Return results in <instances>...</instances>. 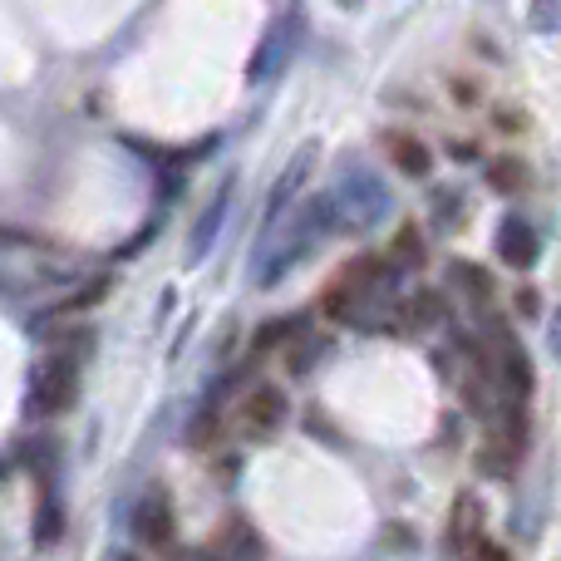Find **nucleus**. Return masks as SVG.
Wrapping results in <instances>:
<instances>
[{
    "label": "nucleus",
    "mask_w": 561,
    "mask_h": 561,
    "mask_svg": "<svg viewBox=\"0 0 561 561\" xmlns=\"http://www.w3.org/2000/svg\"><path fill=\"white\" fill-rule=\"evenodd\" d=\"M340 5H359V0H340Z\"/></svg>",
    "instance_id": "412c9836"
},
{
    "label": "nucleus",
    "mask_w": 561,
    "mask_h": 561,
    "mask_svg": "<svg viewBox=\"0 0 561 561\" xmlns=\"http://www.w3.org/2000/svg\"><path fill=\"white\" fill-rule=\"evenodd\" d=\"M463 557H468V561H513V557H507V552H503V547H497V542H488V537H478V542L468 547Z\"/></svg>",
    "instance_id": "6ab92c4d"
},
{
    "label": "nucleus",
    "mask_w": 561,
    "mask_h": 561,
    "mask_svg": "<svg viewBox=\"0 0 561 561\" xmlns=\"http://www.w3.org/2000/svg\"><path fill=\"white\" fill-rule=\"evenodd\" d=\"M320 203H325L330 232H369V227H379L394 213L389 187L379 183V173H369L365 163H350L345 173H340V183L330 187Z\"/></svg>",
    "instance_id": "f03ea898"
},
{
    "label": "nucleus",
    "mask_w": 561,
    "mask_h": 561,
    "mask_svg": "<svg viewBox=\"0 0 561 561\" xmlns=\"http://www.w3.org/2000/svg\"><path fill=\"white\" fill-rule=\"evenodd\" d=\"M290 49H296V25H290V20H276V25L266 30V39L256 45L252 65H247V79H252V84H262V79H276L280 65L290 59Z\"/></svg>",
    "instance_id": "1a4fd4ad"
},
{
    "label": "nucleus",
    "mask_w": 561,
    "mask_h": 561,
    "mask_svg": "<svg viewBox=\"0 0 561 561\" xmlns=\"http://www.w3.org/2000/svg\"><path fill=\"white\" fill-rule=\"evenodd\" d=\"M227 207H232V183H227L222 193H217L213 203H207V213L197 217V227H193V242H187V256H193V262H203V256L213 252V237H217V227H222Z\"/></svg>",
    "instance_id": "9b49d317"
},
{
    "label": "nucleus",
    "mask_w": 561,
    "mask_h": 561,
    "mask_svg": "<svg viewBox=\"0 0 561 561\" xmlns=\"http://www.w3.org/2000/svg\"><path fill=\"white\" fill-rule=\"evenodd\" d=\"M478 350H483L488 379H493L497 394H507V404H527V399H533V359H527L523 340L507 325H488Z\"/></svg>",
    "instance_id": "7ed1b4c3"
},
{
    "label": "nucleus",
    "mask_w": 561,
    "mask_h": 561,
    "mask_svg": "<svg viewBox=\"0 0 561 561\" xmlns=\"http://www.w3.org/2000/svg\"><path fill=\"white\" fill-rule=\"evenodd\" d=\"M385 153L399 163V173H409V178H424L428 168H434V153H428L424 144H419L414 134H389L385 138Z\"/></svg>",
    "instance_id": "f8f14e48"
},
{
    "label": "nucleus",
    "mask_w": 561,
    "mask_h": 561,
    "mask_svg": "<svg viewBox=\"0 0 561 561\" xmlns=\"http://www.w3.org/2000/svg\"><path fill=\"white\" fill-rule=\"evenodd\" d=\"M527 20H533V30H542V35H557L561 30V0H533Z\"/></svg>",
    "instance_id": "a211bd4d"
},
{
    "label": "nucleus",
    "mask_w": 561,
    "mask_h": 561,
    "mask_svg": "<svg viewBox=\"0 0 561 561\" xmlns=\"http://www.w3.org/2000/svg\"><path fill=\"white\" fill-rule=\"evenodd\" d=\"M488 183H493V193H517V187L527 183V163H517V158H497V163L488 168Z\"/></svg>",
    "instance_id": "2eb2a0df"
},
{
    "label": "nucleus",
    "mask_w": 561,
    "mask_h": 561,
    "mask_svg": "<svg viewBox=\"0 0 561 561\" xmlns=\"http://www.w3.org/2000/svg\"><path fill=\"white\" fill-rule=\"evenodd\" d=\"M0 478H5V463H0Z\"/></svg>",
    "instance_id": "4be33fe9"
},
{
    "label": "nucleus",
    "mask_w": 561,
    "mask_h": 561,
    "mask_svg": "<svg viewBox=\"0 0 561 561\" xmlns=\"http://www.w3.org/2000/svg\"><path fill=\"white\" fill-rule=\"evenodd\" d=\"M242 434L247 438H276L280 428H286L290 409H286V394H280L276 385H256L252 394L242 399Z\"/></svg>",
    "instance_id": "39448f33"
},
{
    "label": "nucleus",
    "mask_w": 561,
    "mask_h": 561,
    "mask_svg": "<svg viewBox=\"0 0 561 561\" xmlns=\"http://www.w3.org/2000/svg\"><path fill=\"white\" fill-rule=\"evenodd\" d=\"M448 280H454L458 290H463V300H473V306H488V300H493V276L483 272V266L478 262H454L448 266Z\"/></svg>",
    "instance_id": "ddd939ff"
},
{
    "label": "nucleus",
    "mask_w": 561,
    "mask_h": 561,
    "mask_svg": "<svg viewBox=\"0 0 561 561\" xmlns=\"http://www.w3.org/2000/svg\"><path fill=\"white\" fill-rule=\"evenodd\" d=\"M438 320H444V300L434 290L389 300V310H385V330H394V335H419V330H434Z\"/></svg>",
    "instance_id": "0eeeda50"
},
{
    "label": "nucleus",
    "mask_w": 561,
    "mask_h": 561,
    "mask_svg": "<svg viewBox=\"0 0 561 561\" xmlns=\"http://www.w3.org/2000/svg\"><path fill=\"white\" fill-rule=\"evenodd\" d=\"M478 523H483V507H478V497H458L454 523H448V537H454L458 552H468V547L483 537V533H478Z\"/></svg>",
    "instance_id": "4468645a"
},
{
    "label": "nucleus",
    "mask_w": 561,
    "mask_h": 561,
    "mask_svg": "<svg viewBox=\"0 0 561 561\" xmlns=\"http://www.w3.org/2000/svg\"><path fill=\"white\" fill-rule=\"evenodd\" d=\"M493 247H497V256H503L507 266H517V272L537 266V252H542V242H537V227L527 222V217H503V222H497Z\"/></svg>",
    "instance_id": "6e6552de"
},
{
    "label": "nucleus",
    "mask_w": 561,
    "mask_h": 561,
    "mask_svg": "<svg viewBox=\"0 0 561 561\" xmlns=\"http://www.w3.org/2000/svg\"><path fill=\"white\" fill-rule=\"evenodd\" d=\"M134 533H138V542L153 547V552L173 547L178 523H173V503H168L163 488H153V493L138 497V507H134Z\"/></svg>",
    "instance_id": "423d86ee"
},
{
    "label": "nucleus",
    "mask_w": 561,
    "mask_h": 561,
    "mask_svg": "<svg viewBox=\"0 0 561 561\" xmlns=\"http://www.w3.org/2000/svg\"><path fill=\"white\" fill-rule=\"evenodd\" d=\"M300 330H306V320H300V316H280V320H272V325L256 330V350H272L286 335H300Z\"/></svg>",
    "instance_id": "f3484780"
},
{
    "label": "nucleus",
    "mask_w": 561,
    "mask_h": 561,
    "mask_svg": "<svg viewBox=\"0 0 561 561\" xmlns=\"http://www.w3.org/2000/svg\"><path fill=\"white\" fill-rule=\"evenodd\" d=\"M325 232H330V217L320 197H310L306 207L296 203L280 217H272L262 227V237H256V286H276L300 256H310L325 242Z\"/></svg>",
    "instance_id": "f257e3e1"
},
{
    "label": "nucleus",
    "mask_w": 561,
    "mask_h": 561,
    "mask_svg": "<svg viewBox=\"0 0 561 561\" xmlns=\"http://www.w3.org/2000/svg\"><path fill=\"white\" fill-rule=\"evenodd\" d=\"M389 262H394V266H419V262H424V237H419L414 227H399L394 247H389Z\"/></svg>",
    "instance_id": "dca6fc26"
},
{
    "label": "nucleus",
    "mask_w": 561,
    "mask_h": 561,
    "mask_svg": "<svg viewBox=\"0 0 561 561\" xmlns=\"http://www.w3.org/2000/svg\"><path fill=\"white\" fill-rule=\"evenodd\" d=\"M552 355H561V316L552 320Z\"/></svg>",
    "instance_id": "aec40b11"
},
{
    "label": "nucleus",
    "mask_w": 561,
    "mask_h": 561,
    "mask_svg": "<svg viewBox=\"0 0 561 561\" xmlns=\"http://www.w3.org/2000/svg\"><path fill=\"white\" fill-rule=\"evenodd\" d=\"M517 454H523V438L517 434H493L483 448H478V473L513 478L517 473Z\"/></svg>",
    "instance_id": "9d476101"
},
{
    "label": "nucleus",
    "mask_w": 561,
    "mask_h": 561,
    "mask_svg": "<svg viewBox=\"0 0 561 561\" xmlns=\"http://www.w3.org/2000/svg\"><path fill=\"white\" fill-rule=\"evenodd\" d=\"M79 394V359L55 355V359H39L35 375H30V414L49 419V414H65Z\"/></svg>",
    "instance_id": "20e7f679"
}]
</instances>
